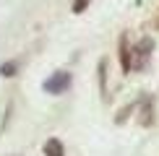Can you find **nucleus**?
Listing matches in <instances>:
<instances>
[{"instance_id":"39448f33","label":"nucleus","mask_w":159,"mask_h":156,"mask_svg":"<svg viewBox=\"0 0 159 156\" xmlns=\"http://www.w3.org/2000/svg\"><path fill=\"white\" fill-rule=\"evenodd\" d=\"M0 76H5V78L16 76V63H3L0 65Z\"/></svg>"},{"instance_id":"f03ea898","label":"nucleus","mask_w":159,"mask_h":156,"mask_svg":"<svg viewBox=\"0 0 159 156\" xmlns=\"http://www.w3.org/2000/svg\"><path fill=\"white\" fill-rule=\"evenodd\" d=\"M70 81H73V76H70L68 70H57V73H52L47 81H44V91H47V94H63V91H68Z\"/></svg>"},{"instance_id":"423d86ee","label":"nucleus","mask_w":159,"mask_h":156,"mask_svg":"<svg viewBox=\"0 0 159 156\" xmlns=\"http://www.w3.org/2000/svg\"><path fill=\"white\" fill-rule=\"evenodd\" d=\"M86 3H89V0H73V13H84Z\"/></svg>"},{"instance_id":"20e7f679","label":"nucleus","mask_w":159,"mask_h":156,"mask_svg":"<svg viewBox=\"0 0 159 156\" xmlns=\"http://www.w3.org/2000/svg\"><path fill=\"white\" fill-rule=\"evenodd\" d=\"M120 63H123V70L130 73V50H128V39L120 37Z\"/></svg>"},{"instance_id":"7ed1b4c3","label":"nucleus","mask_w":159,"mask_h":156,"mask_svg":"<svg viewBox=\"0 0 159 156\" xmlns=\"http://www.w3.org/2000/svg\"><path fill=\"white\" fill-rule=\"evenodd\" d=\"M44 156H65V146L57 138H50L44 143Z\"/></svg>"},{"instance_id":"f257e3e1","label":"nucleus","mask_w":159,"mask_h":156,"mask_svg":"<svg viewBox=\"0 0 159 156\" xmlns=\"http://www.w3.org/2000/svg\"><path fill=\"white\" fill-rule=\"evenodd\" d=\"M151 50H154V42L149 37L138 39V42L130 47V70H143L151 57Z\"/></svg>"}]
</instances>
